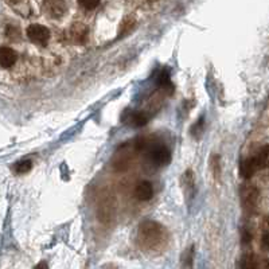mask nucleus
<instances>
[{
	"instance_id": "11",
	"label": "nucleus",
	"mask_w": 269,
	"mask_h": 269,
	"mask_svg": "<svg viewBox=\"0 0 269 269\" xmlns=\"http://www.w3.org/2000/svg\"><path fill=\"white\" fill-rule=\"evenodd\" d=\"M134 27H136V19H134L133 16H131V15H129V16H125L120 25L119 34H120L121 37H124V35H128V34L131 33V31H133Z\"/></svg>"
},
{
	"instance_id": "15",
	"label": "nucleus",
	"mask_w": 269,
	"mask_h": 269,
	"mask_svg": "<svg viewBox=\"0 0 269 269\" xmlns=\"http://www.w3.org/2000/svg\"><path fill=\"white\" fill-rule=\"evenodd\" d=\"M31 168H33L31 160H20L18 163H15L14 171L16 172V174H26V172H29Z\"/></svg>"
},
{
	"instance_id": "19",
	"label": "nucleus",
	"mask_w": 269,
	"mask_h": 269,
	"mask_svg": "<svg viewBox=\"0 0 269 269\" xmlns=\"http://www.w3.org/2000/svg\"><path fill=\"white\" fill-rule=\"evenodd\" d=\"M4 2H6L8 6H16V4L22 3L23 0H4Z\"/></svg>"
},
{
	"instance_id": "10",
	"label": "nucleus",
	"mask_w": 269,
	"mask_h": 269,
	"mask_svg": "<svg viewBox=\"0 0 269 269\" xmlns=\"http://www.w3.org/2000/svg\"><path fill=\"white\" fill-rule=\"evenodd\" d=\"M182 182H183V189H185L186 194H189V196H193L195 181H194V175L191 170H187V171L183 174Z\"/></svg>"
},
{
	"instance_id": "7",
	"label": "nucleus",
	"mask_w": 269,
	"mask_h": 269,
	"mask_svg": "<svg viewBox=\"0 0 269 269\" xmlns=\"http://www.w3.org/2000/svg\"><path fill=\"white\" fill-rule=\"evenodd\" d=\"M134 196L142 202H147L153 196V186L148 181H142L134 187Z\"/></svg>"
},
{
	"instance_id": "9",
	"label": "nucleus",
	"mask_w": 269,
	"mask_h": 269,
	"mask_svg": "<svg viewBox=\"0 0 269 269\" xmlns=\"http://www.w3.org/2000/svg\"><path fill=\"white\" fill-rule=\"evenodd\" d=\"M18 61L16 51L11 48H0V66L11 68Z\"/></svg>"
},
{
	"instance_id": "1",
	"label": "nucleus",
	"mask_w": 269,
	"mask_h": 269,
	"mask_svg": "<svg viewBox=\"0 0 269 269\" xmlns=\"http://www.w3.org/2000/svg\"><path fill=\"white\" fill-rule=\"evenodd\" d=\"M170 242V233L166 229V226L156 221L142 222L138 229V245L142 251L158 255L167 248Z\"/></svg>"
},
{
	"instance_id": "12",
	"label": "nucleus",
	"mask_w": 269,
	"mask_h": 269,
	"mask_svg": "<svg viewBox=\"0 0 269 269\" xmlns=\"http://www.w3.org/2000/svg\"><path fill=\"white\" fill-rule=\"evenodd\" d=\"M268 146H264L262 148H260V151L257 152V155H256V160H257V164H258V168L260 170H264V168L268 167V163H269V152H268Z\"/></svg>"
},
{
	"instance_id": "3",
	"label": "nucleus",
	"mask_w": 269,
	"mask_h": 269,
	"mask_svg": "<svg viewBox=\"0 0 269 269\" xmlns=\"http://www.w3.org/2000/svg\"><path fill=\"white\" fill-rule=\"evenodd\" d=\"M147 149H148L149 160L156 167H164V166H167L171 162V151H170L168 147L164 146V144H155L153 147H151L148 144Z\"/></svg>"
},
{
	"instance_id": "6",
	"label": "nucleus",
	"mask_w": 269,
	"mask_h": 269,
	"mask_svg": "<svg viewBox=\"0 0 269 269\" xmlns=\"http://www.w3.org/2000/svg\"><path fill=\"white\" fill-rule=\"evenodd\" d=\"M69 34L74 43L85 44L86 43L87 38H89V29H87V26H85L84 23L76 22L70 27Z\"/></svg>"
},
{
	"instance_id": "5",
	"label": "nucleus",
	"mask_w": 269,
	"mask_h": 269,
	"mask_svg": "<svg viewBox=\"0 0 269 269\" xmlns=\"http://www.w3.org/2000/svg\"><path fill=\"white\" fill-rule=\"evenodd\" d=\"M241 199H242V206H244L245 210H255L258 199V190L256 189L255 186H246L242 189Z\"/></svg>"
},
{
	"instance_id": "16",
	"label": "nucleus",
	"mask_w": 269,
	"mask_h": 269,
	"mask_svg": "<svg viewBox=\"0 0 269 269\" xmlns=\"http://www.w3.org/2000/svg\"><path fill=\"white\" fill-rule=\"evenodd\" d=\"M78 4H80L84 10H86V11H92V10H95V8L98 7L100 0H78Z\"/></svg>"
},
{
	"instance_id": "18",
	"label": "nucleus",
	"mask_w": 269,
	"mask_h": 269,
	"mask_svg": "<svg viewBox=\"0 0 269 269\" xmlns=\"http://www.w3.org/2000/svg\"><path fill=\"white\" fill-rule=\"evenodd\" d=\"M6 34H7L8 38H14V35L19 37V34H20V31H19V30L16 29V27H15V26H8Z\"/></svg>"
},
{
	"instance_id": "13",
	"label": "nucleus",
	"mask_w": 269,
	"mask_h": 269,
	"mask_svg": "<svg viewBox=\"0 0 269 269\" xmlns=\"http://www.w3.org/2000/svg\"><path fill=\"white\" fill-rule=\"evenodd\" d=\"M258 262L257 258L255 257V255H252V253H246V255L242 256L240 262V268L242 269H255L258 268Z\"/></svg>"
},
{
	"instance_id": "14",
	"label": "nucleus",
	"mask_w": 269,
	"mask_h": 269,
	"mask_svg": "<svg viewBox=\"0 0 269 269\" xmlns=\"http://www.w3.org/2000/svg\"><path fill=\"white\" fill-rule=\"evenodd\" d=\"M148 123V117L144 115V113L140 112H134L132 113L131 117H129V124L132 127H143Z\"/></svg>"
},
{
	"instance_id": "2",
	"label": "nucleus",
	"mask_w": 269,
	"mask_h": 269,
	"mask_svg": "<svg viewBox=\"0 0 269 269\" xmlns=\"http://www.w3.org/2000/svg\"><path fill=\"white\" fill-rule=\"evenodd\" d=\"M43 11L50 19L59 20L69 11V0H43Z\"/></svg>"
},
{
	"instance_id": "8",
	"label": "nucleus",
	"mask_w": 269,
	"mask_h": 269,
	"mask_svg": "<svg viewBox=\"0 0 269 269\" xmlns=\"http://www.w3.org/2000/svg\"><path fill=\"white\" fill-rule=\"evenodd\" d=\"M258 170H260V168H258L257 160H256L255 156L242 160L240 164V174L241 176L245 179L252 178L253 174H255L256 171H258Z\"/></svg>"
},
{
	"instance_id": "17",
	"label": "nucleus",
	"mask_w": 269,
	"mask_h": 269,
	"mask_svg": "<svg viewBox=\"0 0 269 269\" xmlns=\"http://www.w3.org/2000/svg\"><path fill=\"white\" fill-rule=\"evenodd\" d=\"M211 167L214 168L215 176H219V174H221V170H219V156L218 155H214V156H213V159H211Z\"/></svg>"
},
{
	"instance_id": "4",
	"label": "nucleus",
	"mask_w": 269,
	"mask_h": 269,
	"mask_svg": "<svg viewBox=\"0 0 269 269\" xmlns=\"http://www.w3.org/2000/svg\"><path fill=\"white\" fill-rule=\"evenodd\" d=\"M26 34L33 43L39 44V46H46L50 40V30L43 25L34 23V25L29 26Z\"/></svg>"
}]
</instances>
